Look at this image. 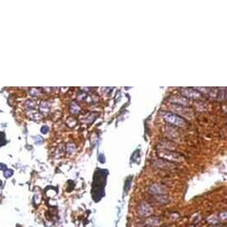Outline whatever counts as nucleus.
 I'll return each mask as SVG.
<instances>
[{"label":"nucleus","instance_id":"f257e3e1","mask_svg":"<svg viewBox=\"0 0 227 227\" xmlns=\"http://www.w3.org/2000/svg\"><path fill=\"white\" fill-rule=\"evenodd\" d=\"M163 118L164 119L170 123L172 125H175V126H185V121L180 118L179 116L177 115H175V114L171 113V112H164L163 113Z\"/></svg>","mask_w":227,"mask_h":227},{"label":"nucleus","instance_id":"f03ea898","mask_svg":"<svg viewBox=\"0 0 227 227\" xmlns=\"http://www.w3.org/2000/svg\"><path fill=\"white\" fill-rule=\"evenodd\" d=\"M182 94L184 96H186L188 98H192V99H199V98L201 97L200 94L198 91H195L194 89H190V88L183 89Z\"/></svg>","mask_w":227,"mask_h":227},{"label":"nucleus","instance_id":"7ed1b4c3","mask_svg":"<svg viewBox=\"0 0 227 227\" xmlns=\"http://www.w3.org/2000/svg\"><path fill=\"white\" fill-rule=\"evenodd\" d=\"M170 101L173 103L179 104V105H186V104H189L188 100L186 98H183V97H172Z\"/></svg>","mask_w":227,"mask_h":227},{"label":"nucleus","instance_id":"20e7f679","mask_svg":"<svg viewBox=\"0 0 227 227\" xmlns=\"http://www.w3.org/2000/svg\"><path fill=\"white\" fill-rule=\"evenodd\" d=\"M40 111L43 112H46L47 113L48 111H49V105L47 102H42L41 103V105H40Z\"/></svg>","mask_w":227,"mask_h":227},{"label":"nucleus","instance_id":"39448f33","mask_svg":"<svg viewBox=\"0 0 227 227\" xmlns=\"http://www.w3.org/2000/svg\"><path fill=\"white\" fill-rule=\"evenodd\" d=\"M78 111H79V107L74 103L72 104V106H71V112H72V113H77Z\"/></svg>","mask_w":227,"mask_h":227},{"label":"nucleus","instance_id":"423d86ee","mask_svg":"<svg viewBox=\"0 0 227 227\" xmlns=\"http://www.w3.org/2000/svg\"><path fill=\"white\" fill-rule=\"evenodd\" d=\"M5 143V140H4V134L0 132V146L4 145Z\"/></svg>","mask_w":227,"mask_h":227},{"label":"nucleus","instance_id":"0eeeda50","mask_svg":"<svg viewBox=\"0 0 227 227\" xmlns=\"http://www.w3.org/2000/svg\"><path fill=\"white\" fill-rule=\"evenodd\" d=\"M13 174V171L12 169H7V170L4 172V176L5 177H11Z\"/></svg>","mask_w":227,"mask_h":227},{"label":"nucleus","instance_id":"6e6552de","mask_svg":"<svg viewBox=\"0 0 227 227\" xmlns=\"http://www.w3.org/2000/svg\"><path fill=\"white\" fill-rule=\"evenodd\" d=\"M47 131H48V127H47V126H44L41 128V132H42L43 134H47Z\"/></svg>","mask_w":227,"mask_h":227},{"label":"nucleus","instance_id":"1a4fd4ad","mask_svg":"<svg viewBox=\"0 0 227 227\" xmlns=\"http://www.w3.org/2000/svg\"><path fill=\"white\" fill-rule=\"evenodd\" d=\"M4 170V169H6V166L4 165V164H0V170Z\"/></svg>","mask_w":227,"mask_h":227}]
</instances>
